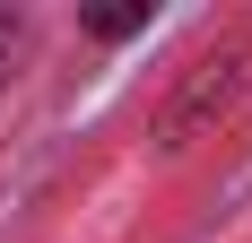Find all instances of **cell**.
<instances>
[{
  "instance_id": "cell-1",
  "label": "cell",
  "mask_w": 252,
  "mask_h": 243,
  "mask_svg": "<svg viewBox=\"0 0 252 243\" xmlns=\"http://www.w3.org/2000/svg\"><path fill=\"white\" fill-rule=\"evenodd\" d=\"M139 26H157V9H96V18H87V35L122 44V35H139Z\"/></svg>"
},
{
  "instance_id": "cell-2",
  "label": "cell",
  "mask_w": 252,
  "mask_h": 243,
  "mask_svg": "<svg viewBox=\"0 0 252 243\" xmlns=\"http://www.w3.org/2000/svg\"><path fill=\"white\" fill-rule=\"evenodd\" d=\"M0 78H9V26H0Z\"/></svg>"
}]
</instances>
